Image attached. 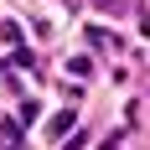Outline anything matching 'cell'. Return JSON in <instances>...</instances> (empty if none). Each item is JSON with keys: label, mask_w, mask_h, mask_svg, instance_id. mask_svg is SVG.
Masks as SVG:
<instances>
[{"label": "cell", "mask_w": 150, "mask_h": 150, "mask_svg": "<svg viewBox=\"0 0 150 150\" xmlns=\"http://www.w3.org/2000/svg\"><path fill=\"white\" fill-rule=\"evenodd\" d=\"M0 150H21V124H0Z\"/></svg>", "instance_id": "6da1fadb"}, {"label": "cell", "mask_w": 150, "mask_h": 150, "mask_svg": "<svg viewBox=\"0 0 150 150\" xmlns=\"http://www.w3.org/2000/svg\"><path fill=\"white\" fill-rule=\"evenodd\" d=\"M104 150H119V140H109V145H104Z\"/></svg>", "instance_id": "277c9868"}, {"label": "cell", "mask_w": 150, "mask_h": 150, "mask_svg": "<svg viewBox=\"0 0 150 150\" xmlns=\"http://www.w3.org/2000/svg\"><path fill=\"white\" fill-rule=\"evenodd\" d=\"M36 114H42V109H36V98H21V124H36Z\"/></svg>", "instance_id": "3957f363"}, {"label": "cell", "mask_w": 150, "mask_h": 150, "mask_svg": "<svg viewBox=\"0 0 150 150\" xmlns=\"http://www.w3.org/2000/svg\"><path fill=\"white\" fill-rule=\"evenodd\" d=\"M67 129H73V114H57V119L47 124V135H52V140H62V135H67Z\"/></svg>", "instance_id": "7a4b0ae2"}]
</instances>
